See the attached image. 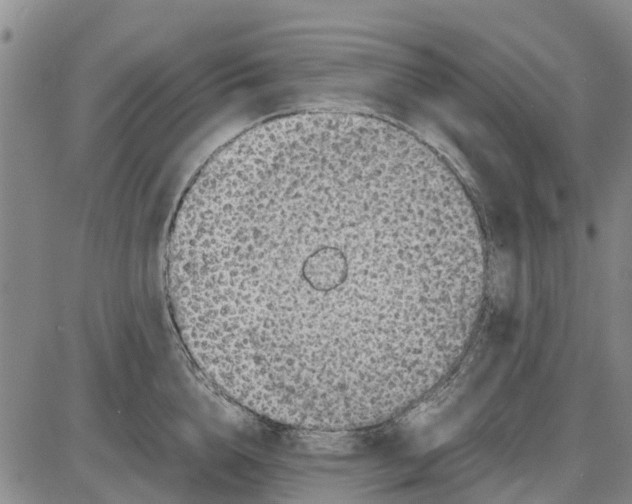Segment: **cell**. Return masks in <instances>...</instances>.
Masks as SVG:
<instances>
[{"label":"cell","mask_w":632,"mask_h":504,"mask_svg":"<svg viewBox=\"0 0 632 504\" xmlns=\"http://www.w3.org/2000/svg\"><path fill=\"white\" fill-rule=\"evenodd\" d=\"M168 283L243 401L311 424L389 418L443 379L486 250L458 177L388 121L308 111L217 151L172 223Z\"/></svg>","instance_id":"6da1fadb"}]
</instances>
